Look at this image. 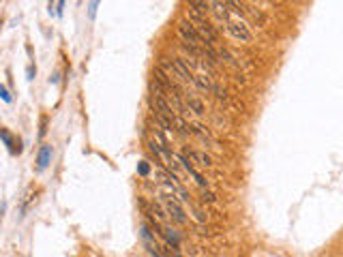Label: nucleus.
<instances>
[{"mask_svg": "<svg viewBox=\"0 0 343 257\" xmlns=\"http://www.w3.org/2000/svg\"><path fill=\"white\" fill-rule=\"evenodd\" d=\"M176 30H178V35L180 39H183V43L187 45H191V47H196V49H202V45H204V39L199 37V32L197 28L193 26L189 19L183 17V19H178V24H176Z\"/></svg>", "mask_w": 343, "mask_h": 257, "instance_id": "obj_1", "label": "nucleus"}, {"mask_svg": "<svg viewBox=\"0 0 343 257\" xmlns=\"http://www.w3.org/2000/svg\"><path fill=\"white\" fill-rule=\"evenodd\" d=\"M225 28H228L230 35L234 37V39H238V41H243V43H251V41H253V35H251L249 26H245L243 22L228 19V22H225Z\"/></svg>", "mask_w": 343, "mask_h": 257, "instance_id": "obj_2", "label": "nucleus"}, {"mask_svg": "<svg viewBox=\"0 0 343 257\" xmlns=\"http://www.w3.org/2000/svg\"><path fill=\"white\" fill-rule=\"evenodd\" d=\"M170 62H172L174 77H180L183 82L193 84V73L189 71V64H187L185 58H180V56H172V58H170Z\"/></svg>", "mask_w": 343, "mask_h": 257, "instance_id": "obj_3", "label": "nucleus"}, {"mask_svg": "<svg viewBox=\"0 0 343 257\" xmlns=\"http://www.w3.org/2000/svg\"><path fill=\"white\" fill-rule=\"evenodd\" d=\"M163 204H165V210L170 212V216L174 218L176 223H180V225H185L187 223V216H185V210L180 208L178 206V202L174 199L172 195H163Z\"/></svg>", "mask_w": 343, "mask_h": 257, "instance_id": "obj_4", "label": "nucleus"}, {"mask_svg": "<svg viewBox=\"0 0 343 257\" xmlns=\"http://www.w3.org/2000/svg\"><path fill=\"white\" fill-rule=\"evenodd\" d=\"M49 161H51V146L43 144V146H41V150H39V154H37V170H39V171H43L45 167L49 165Z\"/></svg>", "mask_w": 343, "mask_h": 257, "instance_id": "obj_5", "label": "nucleus"}, {"mask_svg": "<svg viewBox=\"0 0 343 257\" xmlns=\"http://www.w3.org/2000/svg\"><path fill=\"white\" fill-rule=\"evenodd\" d=\"M0 137H2V141L6 146H9L11 154H19L22 152V146H19V139H13V135L6 131V128H0Z\"/></svg>", "mask_w": 343, "mask_h": 257, "instance_id": "obj_6", "label": "nucleus"}, {"mask_svg": "<svg viewBox=\"0 0 343 257\" xmlns=\"http://www.w3.org/2000/svg\"><path fill=\"white\" fill-rule=\"evenodd\" d=\"M178 161H180V163H183L185 170L189 171L191 176L197 180V184H199V186H208V182H206V180H204V176H202V173H199V171L196 170V167H193V165L189 163V161H187V157H183V154H178Z\"/></svg>", "mask_w": 343, "mask_h": 257, "instance_id": "obj_7", "label": "nucleus"}, {"mask_svg": "<svg viewBox=\"0 0 343 257\" xmlns=\"http://www.w3.org/2000/svg\"><path fill=\"white\" fill-rule=\"evenodd\" d=\"M185 152L189 154L193 161H197V163L202 165V167H210V165H212V159H210L206 152H202V150H185Z\"/></svg>", "mask_w": 343, "mask_h": 257, "instance_id": "obj_8", "label": "nucleus"}, {"mask_svg": "<svg viewBox=\"0 0 343 257\" xmlns=\"http://www.w3.org/2000/svg\"><path fill=\"white\" fill-rule=\"evenodd\" d=\"M187 107H189V112H196L197 116H204L206 114V107H204V103L196 99V96H191V94H187Z\"/></svg>", "mask_w": 343, "mask_h": 257, "instance_id": "obj_9", "label": "nucleus"}, {"mask_svg": "<svg viewBox=\"0 0 343 257\" xmlns=\"http://www.w3.org/2000/svg\"><path fill=\"white\" fill-rule=\"evenodd\" d=\"M193 86L197 90H204V92H210L212 90V84L206 75H193Z\"/></svg>", "mask_w": 343, "mask_h": 257, "instance_id": "obj_10", "label": "nucleus"}, {"mask_svg": "<svg viewBox=\"0 0 343 257\" xmlns=\"http://www.w3.org/2000/svg\"><path fill=\"white\" fill-rule=\"evenodd\" d=\"M161 236H165V238H167V242H170L174 249H178V247H180V236L176 234V229L165 227V229H161Z\"/></svg>", "mask_w": 343, "mask_h": 257, "instance_id": "obj_11", "label": "nucleus"}, {"mask_svg": "<svg viewBox=\"0 0 343 257\" xmlns=\"http://www.w3.org/2000/svg\"><path fill=\"white\" fill-rule=\"evenodd\" d=\"M172 122H174V127L178 128V133H183V135H191V133H193V128L187 125V120L180 118V116H176V118H174Z\"/></svg>", "mask_w": 343, "mask_h": 257, "instance_id": "obj_12", "label": "nucleus"}, {"mask_svg": "<svg viewBox=\"0 0 343 257\" xmlns=\"http://www.w3.org/2000/svg\"><path fill=\"white\" fill-rule=\"evenodd\" d=\"M187 6H191V9H196L197 13H202V15H204L206 11H210V2H202V0H191V2L187 4Z\"/></svg>", "mask_w": 343, "mask_h": 257, "instance_id": "obj_13", "label": "nucleus"}, {"mask_svg": "<svg viewBox=\"0 0 343 257\" xmlns=\"http://www.w3.org/2000/svg\"><path fill=\"white\" fill-rule=\"evenodd\" d=\"M193 133H197L199 137L202 139H206V141H212V137H210V131L206 127H202V125H193Z\"/></svg>", "mask_w": 343, "mask_h": 257, "instance_id": "obj_14", "label": "nucleus"}, {"mask_svg": "<svg viewBox=\"0 0 343 257\" xmlns=\"http://www.w3.org/2000/svg\"><path fill=\"white\" fill-rule=\"evenodd\" d=\"M212 92L217 94L219 101H228V90H225V88H221V86H212Z\"/></svg>", "mask_w": 343, "mask_h": 257, "instance_id": "obj_15", "label": "nucleus"}, {"mask_svg": "<svg viewBox=\"0 0 343 257\" xmlns=\"http://www.w3.org/2000/svg\"><path fill=\"white\" fill-rule=\"evenodd\" d=\"M202 199H204V202H208V204H215L217 195H215V193H210V191H202Z\"/></svg>", "mask_w": 343, "mask_h": 257, "instance_id": "obj_16", "label": "nucleus"}, {"mask_svg": "<svg viewBox=\"0 0 343 257\" xmlns=\"http://www.w3.org/2000/svg\"><path fill=\"white\" fill-rule=\"evenodd\" d=\"M148 170H150V167H148V161H142V163H140V167H138L140 176H148Z\"/></svg>", "mask_w": 343, "mask_h": 257, "instance_id": "obj_17", "label": "nucleus"}, {"mask_svg": "<svg viewBox=\"0 0 343 257\" xmlns=\"http://www.w3.org/2000/svg\"><path fill=\"white\" fill-rule=\"evenodd\" d=\"M0 99L6 101V103H11V101H13V99H11V94L6 92V88H4V86H0Z\"/></svg>", "mask_w": 343, "mask_h": 257, "instance_id": "obj_18", "label": "nucleus"}, {"mask_svg": "<svg viewBox=\"0 0 343 257\" xmlns=\"http://www.w3.org/2000/svg\"><path fill=\"white\" fill-rule=\"evenodd\" d=\"M26 75H28V80H35V75H37L35 64H28V69H26Z\"/></svg>", "mask_w": 343, "mask_h": 257, "instance_id": "obj_19", "label": "nucleus"}, {"mask_svg": "<svg viewBox=\"0 0 343 257\" xmlns=\"http://www.w3.org/2000/svg\"><path fill=\"white\" fill-rule=\"evenodd\" d=\"M88 13H90V17H95V13H97V2H90V4H88Z\"/></svg>", "mask_w": 343, "mask_h": 257, "instance_id": "obj_20", "label": "nucleus"}, {"mask_svg": "<svg viewBox=\"0 0 343 257\" xmlns=\"http://www.w3.org/2000/svg\"><path fill=\"white\" fill-rule=\"evenodd\" d=\"M45 122H48V118L43 116V118H41V131H39V137H43V135H45Z\"/></svg>", "mask_w": 343, "mask_h": 257, "instance_id": "obj_21", "label": "nucleus"}, {"mask_svg": "<svg viewBox=\"0 0 343 257\" xmlns=\"http://www.w3.org/2000/svg\"><path fill=\"white\" fill-rule=\"evenodd\" d=\"M0 26H2V22H0Z\"/></svg>", "mask_w": 343, "mask_h": 257, "instance_id": "obj_22", "label": "nucleus"}, {"mask_svg": "<svg viewBox=\"0 0 343 257\" xmlns=\"http://www.w3.org/2000/svg\"><path fill=\"white\" fill-rule=\"evenodd\" d=\"M176 257H180V255H176Z\"/></svg>", "mask_w": 343, "mask_h": 257, "instance_id": "obj_23", "label": "nucleus"}]
</instances>
